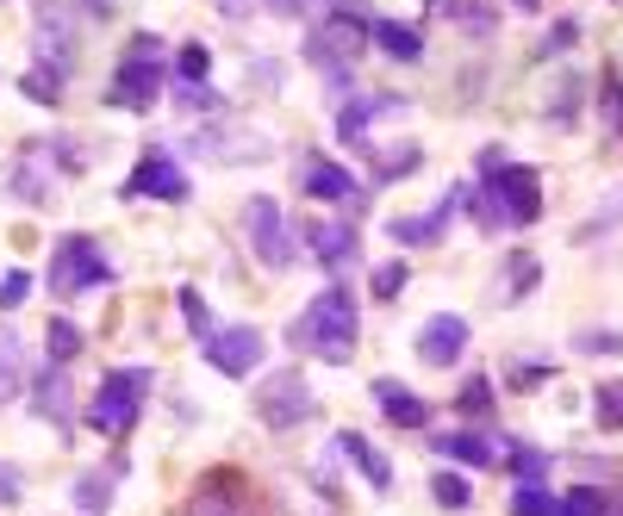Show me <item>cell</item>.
Returning <instances> with one entry per match:
<instances>
[{"mask_svg": "<svg viewBox=\"0 0 623 516\" xmlns=\"http://www.w3.org/2000/svg\"><path fill=\"white\" fill-rule=\"evenodd\" d=\"M369 44H374V25L369 20H355V13H331V20L306 38V50H312V62H355Z\"/></svg>", "mask_w": 623, "mask_h": 516, "instance_id": "8992f818", "label": "cell"}, {"mask_svg": "<svg viewBox=\"0 0 623 516\" xmlns=\"http://www.w3.org/2000/svg\"><path fill=\"white\" fill-rule=\"evenodd\" d=\"M618 336H586V355H618Z\"/></svg>", "mask_w": 623, "mask_h": 516, "instance_id": "f35d334b", "label": "cell"}, {"mask_svg": "<svg viewBox=\"0 0 623 516\" xmlns=\"http://www.w3.org/2000/svg\"><path fill=\"white\" fill-rule=\"evenodd\" d=\"M462 348H467V324L455 311H443V318H430V324L418 330V355H424L430 367H455Z\"/></svg>", "mask_w": 623, "mask_h": 516, "instance_id": "7c38bea8", "label": "cell"}, {"mask_svg": "<svg viewBox=\"0 0 623 516\" xmlns=\"http://www.w3.org/2000/svg\"><path fill=\"white\" fill-rule=\"evenodd\" d=\"M293 343L312 348L318 362L343 367V362L355 355V299H350L343 287H325V293L306 306V318L293 324Z\"/></svg>", "mask_w": 623, "mask_h": 516, "instance_id": "6da1fadb", "label": "cell"}, {"mask_svg": "<svg viewBox=\"0 0 623 516\" xmlns=\"http://www.w3.org/2000/svg\"><path fill=\"white\" fill-rule=\"evenodd\" d=\"M511 7H518V13H536V7H543V0H511Z\"/></svg>", "mask_w": 623, "mask_h": 516, "instance_id": "ab89813d", "label": "cell"}, {"mask_svg": "<svg viewBox=\"0 0 623 516\" xmlns=\"http://www.w3.org/2000/svg\"><path fill=\"white\" fill-rule=\"evenodd\" d=\"M574 38H580V32H574V20H562V25H555V32H548V50H567V44H574Z\"/></svg>", "mask_w": 623, "mask_h": 516, "instance_id": "74e56055", "label": "cell"}, {"mask_svg": "<svg viewBox=\"0 0 623 516\" xmlns=\"http://www.w3.org/2000/svg\"><path fill=\"white\" fill-rule=\"evenodd\" d=\"M162 38H144L132 44V57H125V69H118V81H113V106H125V113H150L156 100H162Z\"/></svg>", "mask_w": 623, "mask_h": 516, "instance_id": "277c9868", "label": "cell"}, {"mask_svg": "<svg viewBox=\"0 0 623 516\" xmlns=\"http://www.w3.org/2000/svg\"><path fill=\"white\" fill-rule=\"evenodd\" d=\"M113 268H106V255L94 249V237H63L57 243V262H50V293L57 299H76L88 287H106Z\"/></svg>", "mask_w": 623, "mask_h": 516, "instance_id": "5b68a950", "label": "cell"}, {"mask_svg": "<svg viewBox=\"0 0 623 516\" xmlns=\"http://www.w3.org/2000/svg\"><path fill=\"white\" fill-rule=\"evenodd\" d=\"M306 193H312V199H337V206H362V187H355L337 162H312V169H306Z\"/></svg>", "mask_w": 623, "mask_h": 516, "instance_id": "2e32d148", "label": "cell"}, {"mask_svg": "<svg viewBox=\"0 0 623 516\" xmlns=\"http://www.w3.org/2000/svg\"><path fill=\"white\" fill-rule=\"evenodd\" d=\"M511 467H518V479H543V473H548V460L536 455V448H524V455L511 460Z\"/></svg>", "mask_w": 623, "mask_h": 516, "instance_id": "8d00e7d4", "label": "cell"}, {"mask_svg": "<svg viewBox=\"0 0 623 516\" xmlns=\"http://www.w3.org/2000/svg\"><path fill=\"white\" fill-rule=\"evenodd\" d=\"M399 287H406V268H399V262H387V268H374V299H393Z\"/></svg>", "mask_w": 623, "mask_h": 516, "instance_id": "1f68e13d", "label": "cell"}, {"mask_svg": "<svg viewBox=\"0 0 623 516\" xmlns=\"http://www.w3.org/2000/svg\"><path fill=\"white\" fill-rule=\"evenodd\" d=\"M337 448H343V455L355 460V473L369 479L374 492H387V485H393V467H387V455H381V448H369V436H355V429H343V436H337Z\"/></svg>", "mask_w": 623, "mask_h": 516, "instance_id": "e0dca14e", "label": "cell"}, {"mask_svg": "<svg viewBox=\"0 0 623 516\" xmlns=\"http://www.w3.org/2000/svg\"><path fill=\"white\" fill-rule=\"evenodd\" d=\"M25 299H32V274H25V268H13L7 280H0V306H7V311H20Z\"/></svg>", "mask_w": 623, "mask_h": 516, "instance_id": "4dcf8cb0", "label": "cell"}, {"mask_svg": "<svg viewBox=\"0 0 623 516\" xmlns=\"http://www.w3.org/2000/svg\"><path fill=\"white\" fill-rule=\"evenodd\" d=\"M381 113H399V100L393 94H374V100H355V106H343V118H337V131L343 137H362Z\"/></svg>", "mask_w": 623, "mask_h": 516, "instance_id": "ffe728a7", "label": "cell"}, {"mask_svg": "<svg viewBox=\"0 0 623 516\" xmlns=\"http://www.w3.org/2000/svg\"><path fill=\"white\" fill-rule=\"evenodd\" d=\"M374 44H381L387 57H399V62H418V57H424V38H418L411 25H399V20H374Z\"/></svg>", "mask_w": 623, "mask_h": 516, "instance_id": "ac0fdd59", "label": "cell"}, {"mask_svg": "<svg viewBox=\"0 0 623 516\" xmlns=\"http://www.w3.org/2000/svg\"><path fill=\"white\" fill-rule=\"evenodd\" d=\"M20 88H25V100H38V106H57V88H63V76L38 62V69H25V81H20Z\"/></svg>", "mask_w": 623, "mask_h": 516, "instance_id": "484cf974", "label": "cell"}, {"mask_svg": "<svg viewBox=\"0 0 623 516\" xmlns=\"http://www.w3.org/2000/svg\"><path fill=\"white\" fill-rule=\"evenodd\" d=\"M480 211L487 225H530L543 211V181L536 169H518V162H499L487 174V193H480Z\"/></svg>", "mask_w": 623, "mask_h": 516, "instance_id": "7a4b0ae2", "label": "cell"}, {"mask_svg": "<svg viewBox=\"0 0 623 516\" xmlns=\"http://www.w3.org/2000/svg\"><path fill=\"white\" fill-rule=\"evenodd\" d=\"M430 492H437V504H443V511H467V504H474V485H467L462 473H437V485H430Z\"/></svg>", "mask_w": 623, "mask_h": 516, "instance_id": "4316f807", "label": "cell"}, {"mask_svg": "<svg viewBox=\"0 0 623 516\" xmlns=\"http://www.w3.org/2000/svg\"><path fill=\"white\" fill-rule=\"evenodd\" d=\"M511 516H555V497L543 492V479H518V492H511Z\"/></svg>", "mask_w": 623, "mask_h": 516, "instance_id": "603a6c76", "label": "cell"}, {"mask_svg": "<svg viewBox=\"0 0 623 516\" xmlns=\"http://www.w3.org/2000/svg\"><path fill=\"white\" fill-rule=\"evenodd\" d=\"M393 237L399 243H437L443 237V211L437 218H393Z\"/></svg>", "mask_w": 623, "mask_h": 516, "instance_id": "83f0119b", "label": "cell"}, {"mask_svg": "<svg viewBox=\"0 0 623 516\" xmlns=\"http://www.w3.org/2000/svg\"><path fill=\"white\" fill-rule=\"evenodd\" d=\"M181 76H188V81L206 76V44H181Z\"/></svg>", "mask_w": 623, "mask_h": 516, "instance_id": "836d02e7", "label": "cell"}, {"mask_svg": "<svg viewBox=\"0 0 623 516\" xmlns=\"http://www.w3.org/2000/svg\"><path fill=\"white\" fill-rule=\"evenodd\" d=\"M44 343H50V362L57 367H69L81 355V330L69 324V318H50V330H44Z\"/></svg>", "mask_w": 623, "mask_h": 516, "instance_id": "7402d4cb", "label": "cell"}, {"mask_svg": "<svg viewBox=\"0 0 623 516\" xmlns=\"http://www.w3.org/2000/svg\"><path fill=\"white\" fill-rule=\"evenodd\" d=\"M44 411H50V417H63V380H57V362H50V374H44Z\"/></svg>", "mask_w": 623, "mask_h": 516, "instance_id": "d590c367", "label": "cell"}, {"mask_svg": "<svg viewBox=\"0 0 623 516\" xmlns=\"http://www.w3.org/2000/svg\"><path fill=\"white\" fill-rule=\"evenodd\" d=\"M206 362L225 374V380H237V374H250L256 362H262V330L250 324H231V330H213L206 336Z\"/></svg>", "mask_w": 623, "mask_h": 516, "instance_id": "9c48e42d", "label": "cell"}, {"mask_svg": "<svg viewBox=\"0 0 623 516\" xmlns=\"http://www.w3.org/2000/svg\"><path fill=\"white\" fill-rule=\"evenodd\" d=\"M144 392H150V374L144 367H118V374H106L94 392V404H88V423H94L100 436H125L137 423V411H144Z\"/></svg>", "mask_w": 623, "mask_h": 516, "instance_id": "3957f363", "label": "cell"}, {"mask_svg": "<svg viewBox=\"0 0 623 516\" xmlns=\"http://www.w3.org/2000/svg\"><path fill=\"white\" fill-rule=\"evenodd\" d=\"M306 243H312V255H318L325 268H343L350 249H355V230L343 225V218H318V225L306 230Z\"/></svg>", "mask_w": 623, "mask_h": 516, "instance_id": "9a60e30c", "label": "cell"}, {"mask_svg": "<svg viewBox=\"0 0 623 516\" xmlns=\"http://www.w3.org/2000/svg\"><path fill=\"white\" fill-rule=\"evenodd\" d=\"M20 492H25V473L0 460V504H20Z\"/></svg>", "mask_w": 623, "mask_h": 516, "instance_id": "d6a6232c", "label": "cell"}, {"mask_svg": "<svg viewBox=\"0 0 623 516\" xmlns=\"http://www.w3.org/2000/svg\"><path fill=\"white\" fill-rule=\"evenodd\" d=\"M81 504V511L88 516H100L106 511V504H113V467H106V473H88V479H76V492H69Z\"/></svg>", "mask_w": 623, "mask_h": 516, "instance_id": "44dd1931", "label": "cell"}, {"mask_svg": "<svg viewBox=\"0 0 623 516\" xmlns=\"http://www.w3.org/2000/svg\"><path fill=\"white\" fill-rule=\"evenodd\" d=\"M88 7H94V13H113V0H88Z\"/></svg>", "mask_w": 623, "mask_h": 516, "instance_id": "b9f144b4", "label": "cell"}, {"mask_svg": "<svg viewBox=\"0 0 623 516\" xmlns=\"http://www.w3.org/2000/svg\"><path fill=\"white\" fill-rule=\"evenodd\" d=\"M256 411H262V423H274V429H287V423L312 417V386H306V374L281 367L274 380H262V392H256Z\"/></svg>", "mask_w": 623, "mask_h": 516, "instance_id": "52a82bcc", "label": "cell"}, {"mask_svg": "<svg viewBox=\"0 0 623 516\" xmlns=\"http://www.w3.org/2000/svg\"><path fill=\"white\" fill-rule=\"evenodd\" d=\"M455 404H462V417H487V411H492V386L487 380H467L462 392H455Z\"/></svg>", "mask_w": 623, "mask_h": 516, "instance_id": "f1b7e54d", "label": "cell"}, {"mask_svg": "<svg viewBox=\"0 0 623 516\" xmlns=\"http://www.w3.org/2000/svg\"><path fill=\"white\" fill-rule=\"evenodd\" d=\"M437 448H443L449 460H462V467H492V442L487 436H467V429H455V436H437Z\"/></svg>", "mask_w": 623, "mask_h": 516, "instance_id": "d6986e66", "label": "cell"}, {"mask_svg": "<svg viewBox=\"0 0 623 516\" xmlns=\"http://www.w3.org/2000/svg\"><path fill=\"white\" fill-rule=\"evenodd\" d=\"M76 38H69V20H63V7H44L38 13V62L44 69H57V76H69L76 69Z\"/></svg>", "mask_w": 623, "mask_h": 516, "instance_id": "4fadbf2b", "label": "cell"}, {"mask_svg": "<svg viewBox=\"0 0 623 516\" xmlns=\"http://www.w3.org/2000/svg\"><path fill=\"white\" fill-rule=\"evenodd\" d=\"M274 13H299V0H274Z\"/></svg>", "mask_w": 623, "mask_h": 516, "instance_id": "60d3db41", "label": "cell"}, {"mask_svg": "<svg viewBox=\"0 0 623 516\" xmlns=\"http://www.w3.org/2000/svg\"><path fill=\"white\" fill-rule=\"evenodd\" d=\"M611 511V497L592 492V485H580V492H567L562 504H555V516H604Z\"/></svg>", "mask_w": 623, "mask_h": 516, "instance_id": "d4e9b609", "label": "cell"}, {"mask_svg": "<svg viewBox=\"0 0 623 516\" xmlns=\"http://www.w3.org/2000/svg\"><path fill=\"white\" fill-rule=\"evenodd\" d=\"M20 392V336L13 330H0V404Z\"/></svg>", "mask_w": 623, "mask_h": 516, "instance_id": "cb8c5ba5", "label": "cell"}, {"mask_svg": "<svg viewBox=\"0 0 623 516\" xmlns=\"http://www.w3.org/2000/svg\"><path fill=\"white\" fill-rule=\"evenodd\" d=\"M374 404L387 411V423H399V429H424L430 423V404L411 392V386H399V380H374Z\"/></svg>", "mask_w": 623, "mask_h": 516, "instance_id": "5bb4252c", "label": "cell"}, {"mask_svg": "<svg viewBox=\"0 0 623 516\" xmlns=\"http://www.w3.org/2000/svg\"><path fill=\"white\" fill-rule=\"evenodd\" d=\"M118 199H169V206H181V199H188V174L175 169V156L150 150L144 162H137V174L125 181Z\"/></svg>", "mask_w": 623, "mask_h": 516, "instance_id": "ba28073f", "label": "cell"}, {"mask_svg": "<svg viewBox=\"0 0 623 516\" xmlns=\"http://www.w3.org/2000/svg\"><path fill=\"white\" fill-rule=\"evenodd\" d=\"M599 423L604 429H623V380L599 386Z\"/></svg>", "mask_w": 623, "mask_h": 516, "instance_id": "f546056e", "label": "cell"}, {"mask_svg": "<svg viewBox=\"0 0 623 516\" xmlns=\"http://www.w3.org/2000/svg\"><path fill=\"white\" fill-rule=\"evenodd\" d=\"M243 225H250V243H256V262L262 268H287L293 249H287V225H281V211H274V199H250V211H243Z\"/></svg>", "mask_w": 623, "mask_h": 516, "instance_id": "8fae6325", "label": "cell"}, {"mask_svg": "<svg viewBox=\"0 0 623 516\" xmlns=\"http://www.w3.org/2000/svg\"><path fill=\"white\" fill-rule=\"evenodd\" d=\"M194 516H262V504L237 473H206L194 485Z\"/></svg>", "mask_w": 623, "mask_h": 516, "instance_id": "30bf717a", "label": "cell"}, {"mask_svg": "<svg viewBox=\"0 0 623 516\" xmlns=\"http://www.w3.org/2000/svg\"><path fill=\"white\" fill-rule=\"evenodd\" d=\"M181 318H188L194 330H206V299H200L194 287H181Z\"/></svg>", "mask_w": 623, "mask_h": 516, "instance_id": "e575fe53", "label": "cell"}]
</instances>
